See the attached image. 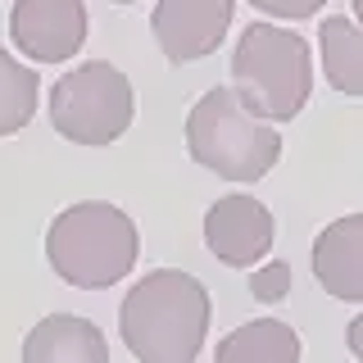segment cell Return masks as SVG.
Listing matches in <instances>:
<instances>
[{"label":"cell","mask_w":363,"mask_h":363,"mask_svg":"<svg viewBox=\"0 0 363 363\" xmlns=\"http://www.w3.org/2000/svg\"><path fill=\"white\" fill-rule=\"evenodd\" d=\"M209 291L182 268H155L123 295L118 332L141 363H196L209 332Z\"/></svg>","instance_id":"1"},{"label":"cell","mask_w":363,"mask_h":363,"mask_svg":"<svg viewBox=\"0 0 363 363\" xmlns=\"http://www.w3.org/2000/svg\"><path fill=\"white\" fill-rule=\"evenodd\" d=\"M141 255V232L118 204L77 200L45 232V259L55 277L77 291H105L123 281Z\"/></svg>","instance_id":"2"},{"label":"cell","mask_w":363,"mask_h":363,"mask_svg":"<svg viewBox=\"0 0 363 363\" xmlns=\"http://www.w3.org/2000/svg\"><path fill=\"white\" fill-rule=\"evenodd\" d=\"M186 150L200 168L245 186L277 168L281 136L236 96V86H213L186 113Z\"/></svg>","instance_id":"3"},{"label":"cell","mask_w":363,"mask_h":363,"mask_svg":"<svg viewBox=\"0 0 363 363\" xmlns=\"http://www.w3.org/2000/svg\"><path fill=\"white\" fill-rule=\"evenodd\" d=\"M232 86L259 118L291 123L313 91L309 41L277 23H250L232 50Z\"/></svg>","instance_id":"4"},{"label":"cell","mask_w":363,"mask_h":363,"mask_svg":"<svg viewBox=\"0 0 363 363\" xmlns=\"http://www.w3.org/2000/svg\"><path fill=\"white\" fill-rule=\"evenodd\" d=\"M136 118V91L109 60H86L50 86V123L73 145H113Z\"/></svg>","instance_id":"5"},{"label":"cell","mask_w":363,"mask_h":363,"mask_svg":"<svg viewBox=\"0 0 363 363\" xmlns=\"http://www.w3.org/2000/svg\"><path fill=\"white\" fill-rule=\"evenodd\" d=\"M272 236H277V227H272L268 204L245 191L213 200L204 213V245L227 268H259L272 255Z\"/></svg>","instance_id":"6"},{"label":"cell","mask_w":363,"mask_h":363,"mask_svg":"<svg viewBox=\"0 0 363 363\" xmlns=\"http://www.w3.org/2000/svg\"><path fill=\"white\" fill-rule=\"evenodd\" d=\"M9 41L32 64H64L86 41L82 0H14L9 9Z\"/></svg>","instance_id":"7"},{"label":"cell","mask_w":363,"mask_h":363,"mask_svg":"<svg viewBox=\"0 0 363 363\" xmlns=\"http://www.w3.org/2000/svg\"><path fill=\"white\" fill-rule=\"evenodd\" d=\"M236 0H159L150 14V32L173 64H196L213 55L232 28Z\"/></svg>","instance_id":"8"},{"label":"cell","mask_w":363,"mask_h":363,"mask_svg":"<svg viewBox=\"0 0 363 363\" xmlns=\"http://www.w3.org/2000/svg\"><path fill=\"white\" fill-rule=\"evenodd\" d=\"M313 277L336 300L363 304V213L332 218L313 236Z\"/></svg>","instance_id":"9"},{"label":"cell","mask_w":363,"mask_h":363,"mask_svg":"<svg viewBox=\"0 0 363 363\" xmlns=\"http://www.w3.org/2000/svg\"><path fill=\"white\" fill-rule=\"evenodd\" d=\"M23 363H109V345L91 318L50 313L23 336Z\"/></svg>","instance_id":"10"},{"label":"cell","mask_w":363,"mask_h":363,"mask_svg":"<svg viewBox=\"0 0 363 363\" xmlns=\"http://www.w3.org/2000/svg\"><path fill=\"white\" fill-rule=\"evenodd\" d=\"M213 363H300V336L281 318H255L218 340Z\"/></svg>","instance_id":"11"},{"label":"cell","mask_w":363,"mask_h":363,"mask_svg":"<svg viewBox=\"0 0 363 363\" xmlns=\"http://www.w3.org/2000/svg\"><path fill=\"white\" fill-rule=\"evenodd\" d=\"M318 55H323V73L340 96L363 100V23L350 18H323L318 28Z\"/></svg>","instance_id":"12"},{"label":"cell","mask_w":363,"mask_h":363,"mask_svg":"<svg viewBox=\"0 0 363 363\" xmlns=\"http://www.w3.org/2000/svg\"><path fill=\"white\" fill-rule=\"evenodd\" d=\"M37 96H41L37 73L0 45V136H14L28 128L37 113Z\"/></svg>","instance_id":"13"},{"label":"cell","mask_w":363,"mask_h":363,"mask_svg":"<svg viewBox=\"0 0 363 363\" xmlns=\"http://www.w3.org/2000/svg\"><path fill=\"white\" fill-rule=\"evenodd\" d=\"M250 295L259 304H281L291 295V264L286 259H264L259 268H250Z\"/></svg>","instance_id":"14"},{"label":"cell","mask_w":363,"mask_h":363,"mask_svg":"<svg viewBox=\"0 0 363 363\" xmlns=\"http://www.w3.org/2000/svg\"><path fill=\"white\" fill-rule=\"evenodd\" d=\"M255 9H264L272 18H286V23H300V18H313L327 0H250Z\"/></svg>","instance_id":"15"},{"label":"cell","mask_w":363,"mask_h":363,"mask_svg":"<svg viewBox=\"0 0 363 363\" xmlns=\"http://www.w3.org/2000/svg\"><path fill=\"white\" fill-rule=\"evenodd\" d=\"M345 345H350V354H354V359L363 363V313H359L354 323L345 327Z\"/></svg>","instance_id":"16"},{"label":"cell","mask_w":363,"mask_h":363,"mask_svg":"<svg viewBox=\"0 0 363 363\" xmlns=\"http://www.w3.org/2000/svg\"><path fill=\"white\" fill-rule=\"evenodd\" d=\"M350 5H354V18L363 23V0H350Z\"/></svg>","instance_id":"17"},{"label":"cell","mask_w":363,"mask_h":363,"mask_svg":"<svg viewBox=\"0 0 363 363\" xmlns=\"http://www.w3.org/2000/svg\"><path fill=\"white\" fill-rule=\"evenodd\" d=\"M113 5H132V0H113Z\"/></svg>","instance_id":"18"}]
</instances>
